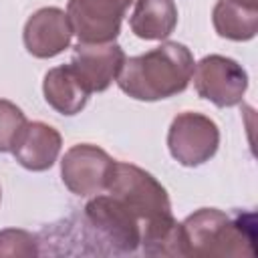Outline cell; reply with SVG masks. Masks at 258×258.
<instances>
[{
	"instance_id": "6da1fadb",
	"label": "cell",
	"mask_w": 258,
	"mask_h": 258,
	"mask_svg": "<svg viewBox=\"0 0 258 258\" xmlns=\"http://www.w3.org/2000/svg\"><path fill=\"white\" fill-rule=\"evenodd\" d=\"M194 56L181 42H161L159 46L125 58L117 85L137 101H159L183 93L191 81Z\"/></svg>"
},
{
	"instance_id": "7a4b0ae2",
	"label": "cell",
	"mask_w": 258,
	"mask_h": 258,
	"mask_svg": "<svg viewBox=\"0 0 258 258\" xmlns=\"http://www.w3.org/2000/svg\"><path fill=\"white\" fill-rule=\"evenodd\" d=\"M185 256H254L256 218L252 212L226 214L200 208L181 222Z\"/></svg>"
},
{
	"instance_id": "3957f363",
	"label": "cell",
	"mask_w": 258,
	"mask_h": 258,
	"mask_svg": "<svg viewBox=\"0 0 258 258\" xmlns=\"http://www.w3.org/2000/svg\"><path fill=\"white\" fill-rule=\"evenodd\" d=\"M79 242L93 244L95 254H135L139 250L141 222L111 194H97L81 214L79 222L64 224Z\"/></svg>"
},
{
	"instance_id": "277c9868",
	"label": "cell",
	"mask_w": 258,
	"mask_h": 258,
	"mask_svg": "<svg viewBox=\"0 0 258 258\" xmlns=\"http://www.w3.org/2000/svg\"><path fill=\"white\" fill-rule=\"evenodd\" d=\"M105 191L125 204L141 224L171 214V202L165 187L149 171L133 163L115 161Z\"/></svg>"
},
{
	"instance_id": "5b68a950",
	"label": "cell",
	"mask_w": 258,
	"mask_h": 258,
	"mask_svg": "<svg viewBox=\"0 0 258 258\" xmlns=\"http://www.w3.org/2000/svg\"><path fill=\"white\" fill-rule=\"evenodd\" d=\"M218 145L220 129L214 119L194 111H183L173 117L167 131V147L177 163L198 167L216 155Z\"/></svg>"
},
{
	"instance_id": "8992f818",
	"label": "cell",
	"mask_w": 258,
	"mask_h": 258,
	"mask_svg": "<svg viewBox=\"0 0 258 258\" xmlns=\"http://www.w3.org/2000/svg\"><path fill=\"white\" fill-rule=\"evenodd\" d=\"M191 81L198 95L216 107H234L242 103L248 89L246 69L224 54H208L194 64Z\"/></svg>"
},
{
	"instance_id": "52a82bcc",
	"label": "cell",
	"mask_w": 258,
	"mask_h": 258,
	"mask_svg": "<svg viewBox=\"0 0 258 258\" xmlns=\"http://www.w3.org/2000/svg\"><path fill=\"white\" fill-rule=\"evenodd\" d=\"M113 163L115 159L105 149L91 143H77L60 159V177L75 196H97L107 189Z\"/></svg>"
},
{
	"instance_id": "ba28073f",
	"label": "cell",
	"mask_w": 258,
	"mask_h": 258,
	"mask_svg": "<svg viewBox=\"0 0 258 258\" xmlns=\"http://www.w3.org/2000/svg\"><path fill=\"white\" fill-rule=\"evenodd\" d=\"M133 0H69L67 16L79 42H113Z\"/></svg>"
},
{
	"instance_id": "9c48e42d",
	"label": "cell",
	"mask_w": 258,
	"mask_h": 258,
	"mask_svg": "<svg viewBox=\"0 0 258 258\" xmlns=\"http://www.w3.org/2000/svg\"><path fill=\"white\" fill-rule=\"evenodd\" d=\"M125 58L117 42H77L69 64L89 93H101L117 79Z\"/></svg>"
},
{
	"instance_id": "30bf717a",
	"label": "cell",
	"mask_w": 258,
	"mask_h": 258,
	"mask_svg": "<svg viewBox=\"0 0 258 258\" xmlns=\"http://www.w3.org/2000/svg\"><path fill=\"white\" fill-rule=\"evenodd\" d=\"M73 28L64 10L56 6L38 8L24 24L22 40L26 50L36 58H52L69 48Z\"/></svg>"
},
{
	"instance_id": "8fae6325",
	"label": "cell",
	"mask_w": 258,
	"mask_h": 258,
	"mask_svg": "<svg viewBox=\"0 0 258 258\" xmlns=\"http://www.w3.org/2000/svg\"><path fill=\"white\" fill-rule=\"evenodd\" d=\"M62 137L54 127L42 121H26L12 145V155L24 169L44 171L56 161Z\"/></svg>"
},
{
	"instance_id": "7c38bea8",
	"label": "cell",
	"mask_w": 258,
	"mask_h": 258,
	"mask_svg": "<svg viewBox=\"0 0 258 258\" xmlns=\"http://www.w3.org/2000/svg\"><path fill=\"white\" fill-rule=\"evenodd\" d=\"M44 101L60 115H77L89 101V91L71 64L50 69L42 81Z\"/></svg>"
},
{
	"instance_id": "4fadbf2b",
	"label": "cell",
	"mask_w": 258,
	"mask_h": 258,
	"mask_svg": "<svg viewBox=\"0 0 258 258\" xmlns=\"http://www.w3.org/2000/svg\"><path fill=\"white\" fill-rule=\"evenodd\" d=\"M177 24V6L173 0H135L129 16L131 32L143 40H163Z\"/></svg>"
},
{
	"instance_id": "5bb4252c",
	"label": "cell",
	"mask_w": 258,
	"mask_h": 258,
	"mask_svg": "<svg viewBox=\"0 0 258 258\" xmlns=\"http://www.w3.org/2000/svg\"><path fill=\"white\" fill-rule=\"evenodd\" d=\"M216 32L228 40H250L258 32V6H248L238 0H218L212 10Z\"/></svg>"
},
{
	"instance_id": "9a60e30c",
	"label": "cell",
	"mask_w": 258,
	"mask_h": 258,
	"mask_svg": "<svg viewBox=\"0 0 258 258\" xmlns=\"http://www.w3.org/2000/svg\"><path fill=\"white\" fill-rule=\"evenodd\" d=\"M139 248L145 256H185L181 222L171 214L143 222Z\"/></svg>"
},
{
	"instance_id": "2e32d148",
	"label": "cell",
	"mask_w": 258,
	"mask_h": 258,
	"mask_svg": "<svg viewBox=\"0 0 258 258\" xmlns=\"http://www.w3.org/2000/svg\"><path fill=\"white\" fill-rule=\"evenodd\" d=\"M26 125V117L20 107H16L12 101L0 99V153L12 151V145Z\"/></svg>"
},
{
	"instance_id": "e0dca14e",
	"label": "cell",
	"mask_w": 258,
	"mask_h": 258,
	"mask_svg": "<svg viewBox=\"0 0 258 258\" xmlns=\"http://www.w3.org/2000/svg\"><path fill=\"white\" fill-rule=\"evenodd\" d=\"M40 238L26 230H0V256H38Z\"/></svg>"
},
{
	"instance_id": "ac0fdd59",
	"label": "cell",
	"mask_w": 258,
	"mask_h": 258,
	"mask_svg": "<svg viewBox=\"0 0 258 258\" xmlns=\"http://www.w3.org/2000/svg\"><path fill=\"white\" fill-rule=\"evenodd\" d=\"M242 4H248V6H258V0H238Z\"/></svg>"
},
{
	"instance_id": "d6986e66",
	"label": "cell",
	"mask_w": 258,
	"mask_h": 258,
	"mask_svg": "<svg viewBox=\"0 0 258 258\" xmlns=\"http://www.w3.org/2000/svg\"><path fill=\"white\" fill-rule=\"evenodd\" d=\"M0 200H2V189H0Z\"/></svg>"
}]
</instances>
